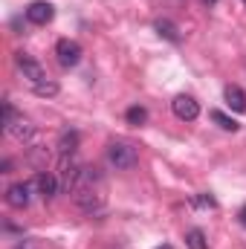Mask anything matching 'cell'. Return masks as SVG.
<instances>
[{
    "instance_id": "6da1fadb",
    "label": "cell",
    "mask_w": 246,
    "mask_h": 249,
    "mask_svg": "<svg viewBox=\"0 0 246 249\" xmlns=\"http://www.w3.org/2000/svg\"><path fill=\"white\" fill-rule=\"evenodd\" d=\"M3 130L12 139H18V142H29L35 136V124L29 122L23 113H18L12 107V102H3Z\"/></svg>"
},
{
    "instance_id": "7a4b0ae2",
    "label": "cell",
    "mask_w": 246,
    "mask_h": 249,
    "mask_svg": "<svg viewBox=\"0 0 246 249\" xmlns=\"http://www.w3.org/2000/svg\"><path fill=\"white\" fill-rule=\"evenodd\" d=\"M107 160H110V165H113V168L127 171V168H133V165L139 162V154H136V148H133L130 142L116 139V142H110V145H107Z\"/></svg>"
},
{
    "instance_id": "3957f363",
    "label": "cell",
    "mask_w": 246,
    "mask_h": 249,
    "mask_svg": "<svg viewBox=\"0 0 246 249\" xmlns=\"http://www.w3.org/2000/svg\"><path fill=\"white\" fill-rule=\"evenodd\" d=\"M15 67L20 70V75L35 87V84H41L44 78H47V72H44V67L35 61V58H29L26 53H15Z\"/></svg>"
},
{
    "instance_id": "277c9868",
    "label": "cell",
    "mask_w": 246,
    "mask_h": 249,
    "mask_svg": "<svg viewBox=\"0 0 246 249\" xmlns=\"http://www.w3.org/2000/svg\"><path fill=\"white\" fill-rule=\"evenodd\" d=\"M32 197H35L32 180H29V183H12V186L6 188V203H9L12 209H26V206L32 203Z\"/></svg>"
},
{
    "instance_id": "5b68a950",
    "label": "cell",
    "mask_w": 246,
    "mask_h": 249,
    "mask_svg": "<svg viewBox=\"0 0 246 249\" xmlns=\"http://www.w3.org/2000/svg\"><path fill=\"white\" fill-rule=\"evenodd\" d=\"M81 55H84V53H81V44H78V41L61 38V41L55 44V58H58V64H61V67H67V70H70V67H75V64L81 61Z\"/></svg>"
},
{
    "instance_id": "8992f818",
    "label": "cell",
    "mask_w": 246,
    "mask_h": 249,
    "mask_svg": "<svg viewBox=\"0 0 246 249\" xmlns=\"http://www.w3.org/2000/svg\"><path fill=\"white\" fill-rule=\"evenodd\" d=\"M32 186H35V194H38L41 200H53V197L58 194L61 183H58L55 174H50V171H38V174L32 177Z\"/></svg>"
},
{
    "instance_id": "52a82bcc",
    "label": "cell",
    "mask_w": 246,
    "mask_h": 249,
    "mask_svg": "<svg viewBox=\"0 0 246 249\" xmlns=\"http://www.w3.org/2000/svg\"><path fill=\"white\" fill-rule=\"evenodd\" d=\"M171 110H174V116L183 119V122H194V119L200 116V105H197V99H194V96H185V93L171 102Z\"/></svg>"
},
{
    "instance_id": "ba28073f",
    "label": "cell",
    "mask_w": 246,
    "mask_h": 249,
    "mask_svg": "<svg viewBox=\"0 0 246 249\" xmlns=\"http://www.w3.org/2000/svg\"><path fill=\"white\" fill-rule=\"evenodd\" d=\"M53 18H55V6L47 3V0H35V3H29V9H26V20L35 23V26H47Z\"/></svg>"
},
{
    "instance_id": "9c48e42d",
    "label": "cell",
    "mask_w": 246,
    "mask_h": 249,
    "mask_svg": "<svg viewBox=\"0 0 246 249\" xmlns=\"http://www.w3.org/2000/svg\"><path fill=\"white\" fill-rule=\"evenodd\" d=\"M99 186H102V171H99L96 165H81V168H78V177H75L72 194H75V191H90V188H99Z\"/></svg>"
},
{
    "instance_id": "30bf717a",
    "label": "cell",
    "mask_w": 246,
    "mask_h": 249,
    "mask_svg": "<svg viewBox=\"0 0 246 249\" xmlns=\"http://www.w3.org/2000/svg\"><path fill=\"white\" fill-rule=\"evenodd\" d=\"M72 197H75V206H78L81 212H87V214H93V212H99V209L105 206V200H102L99 188H90V191H75Z\"/></svg>"
},
{
    "instance_id": "8fae6325",
    "label": "cell",
    "mask_w": 246,
    "mask_h": 249,
    "mask_svg": "<svg viewBox=\"0 0 246 249\" xmlns=\"http://www.w3.org/2000/svg\"><path fill=\"white\" fill-rule=\"evenodd\" d=\"M223 99H226V105H229L232 110L246 113V93L238 87V84H226V90H223Z\"/></svg>"
},
{
    "instance_id": "7c38bea8",
    "label": "cell",
    "mask_w": 246,
    "mask_h": 249,
    "mask_svg": "<svg viewBox=\"0 0 246 249\" xmlns=\"http://www.w3.org/2000/svg\"><path fill=\"white\" fill-rule=\"evenodd\" d=\"M154 29H157L159 38H165V41H171V44H180V29H177L168 18H159V20L154 23Z\"/></svg>"
},
{
    "instance_id": "4fadbf2b",
    "label": "cell",
    "mask_w": 246,
    "mask_h": 249,
    "mask_svg": "<svg viewBox=\"0 0 246 249\" xmlns=\"http://www.w3.org/2000/svg\"><path fill=\"white\" fill-rule=\"evenodd\" d=\"M75 151H78V133L75 130H61V136H58V154L72 157Z\"/></svg>"
},
{
    "instance_id": "5bb4252c",
    "label": "cell",
    "mask_w": 246,
    "mask_h": 249,
    "mask_svg": "<svg viewBox=\"0 0 246 249\" xmlns=\"http://www.w3.org/2000/svg\"><path fill=\"white\" fill-rule=\"evenodd\" d=\"M185 247L188 249H209V241H206L203 229H188L185 232Z\"/></svg>"
},
{
    "instance_id": "9a60e30c",
    "label": "cell",
    "mask_w": 246,
    "mask_h": 249,
    "mask_svg": "<svg viewBox=\"0 0 246 249\" xmlns=\"http://www.w3.org/2000/svg\"><path fill=\"white\" fill-rule=\"evenodd\" d=\"M209 116H211V122L217 124V127H223V130H232V133H235V130H238V127H241V124L235 122V119H232V116H226V113H223V110H211V113H209Z\"/></svg>"
},
{
    "instance_id": "2e32d148",
    "label": "cell",
    "mask_w": 246,
    "mask_h": 249,
    "mask_svg": "<svg viewBox=\"0 0 246 249\" xmlns=\"http://www.w3.org/2000/svg\"><path fill=\"white\" fill-rule=\"evenodd\" d=\"M124 119H127V124H145L148 122V110L142 107V105H133V107H127V113H124Z\"/></svg>"
},
{
    "instance_id": "e0dca14e",
    "label": "cell",
    "mask_w": 246,
    "mask_h": 249,
    "mask_svg": "<svg viewBox=\"0 0 246 249\" xmlns=\"http://www.w3.org/2000/svg\"><path fill=\"white\" fill-rule=\"evenodd\" d=\"M32 90H35V96H41V99H50V96H55V93H58V84H55L53 78H44V81H41V84H35Z\"/></svg>"
},
{
    "instance_id": "ac0fdd59",
    "label": "cell",
    "mask_w": 246,
    "mask_h": 249,
    "mask_svg": "<svg viewBox=\"0 0 246 249\" xmlns=\"http://www.w3.org/2000/svg\"><path fill=\"white\" fill-rule=\"evenodd\" d=\"M191 203L194 206H203V209H214V197H209V194H197Z\"/></svg>"
},
{
    "instance_id": "d6986e66",
    "label": "cell",
    "mask_w": 246,
    "mask_h": 249,
    "mask_svg": "<svg viewBox=\"0 0 246 249\" xmlns=\"http://www.w3.org/2000/svg\"><path fill=\"white\" fill-rule=\"evenodd\" d=\"M238 223L246 229V206H241V212H238Z\"/></svg>"
},
{
    "instance_id": "ffe728a7",
    "label": "cell",
    "mask_w": 246,
    "mask_h": 249,
    "mask_svg": "<svg viewBox=\"0 0 246 249\" xmlns=\"http://www.w3.org/2000/svg\"><path fill=\"white\" fill-rule=\"evenodd\" d=\"M15 249H32V247H29V244L23 241V244H18V247H15Z\"/></svg>"
},
{
    "instance_id": "44dd1931",
    "label": "cell",
    "mask_w": 246,
    "mask_h": 249,
    "mask_svg": "<svg viewBox=\"0 0 246 249\" xmlns=\"http://www.w3.org/2000/svg\"><path fill=\"white\" fill-rule=\"evenodd\" d=\"M157 249H171V247H168V244H162V247H157Z\"/></svg>"
},
{
    "instance_id": "7402d4cb",
    "label": "cell",
    "mask_w": 246,
    "mask_h": 249,
    "mask_svg": "<svg viewBox=\"0 0 246 249\" xmlns=\"http://www.w3.org/2000/svg\"><path fill=\"white\" fill-rule=\"evenodd\" d=\"M209 3H217V0H209Z\"/></svg>"
},
{
    "instance_id": "603a6c76",
    "label": "cell",
    "mask_w": 246,
    "mask_h": 249,
    "mask_svg": "<svg viewBox=\"0 0 246 249\" xmlns=\"http://www.w3.org/2000/svg\"><path fill=\"white\" fill-rule=\"evenodd\" d=\"M244 3H246V0H244Z\"/></svg>"
}]
</instances>
